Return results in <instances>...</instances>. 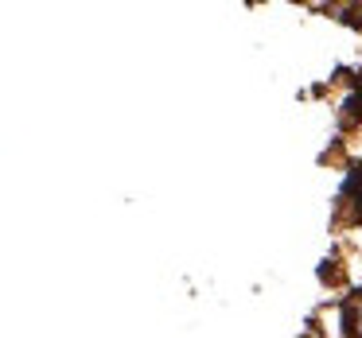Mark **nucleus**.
I'll return each instance as SVG.
<instances>
[{
  "mask_svg": "<svg viewBox=\"0 0 362 338\" xmlns=\"http://www.w3.org/2000/svg\"><path fill=\"white\" fill-rule=\"evenodd\" d=\"M343 330L351 338H362V288H354L343 299Z\"/></svg>",
  "mask_w": 362,
  "mask_h": 338,
  "instance_id": "f257e3e1",
  "label": "nucleus"
}]
</instances>
